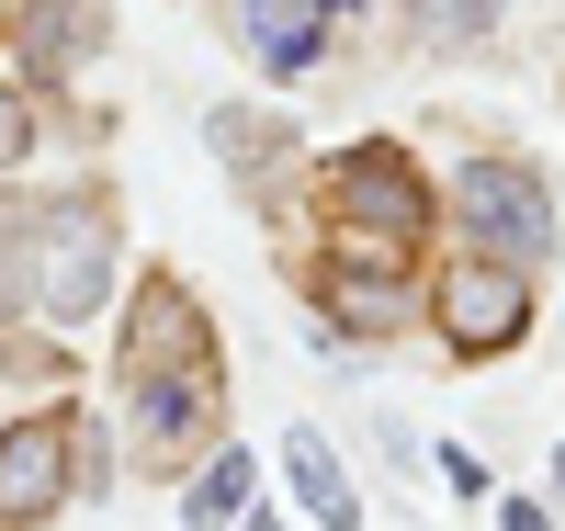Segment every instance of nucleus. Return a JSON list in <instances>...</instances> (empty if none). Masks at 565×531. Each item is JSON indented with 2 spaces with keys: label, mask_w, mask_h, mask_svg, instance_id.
I'll use <instances>...</instances> for the list:
<instances>
[{
  "label": "nucleus",
  "mask_w": 565,
  "mask_h": 531,
  "mask_svg": "<svg viewBox=\"0 0 565 531\" xmlns=\"http://www.w3.org/2000/svg\"><path fill=\"white\" fill-rule=\"evenodd\" d=\"M452 204H463V237H476L487 261H509V272H532L554 249V192H543L532 159H463Z\"/></svg>",
  "instance_id": "obj_1"
},
{
  "label": "nucleus",
  "mask_w": 565,
  "mask_h": 531,
  "mask_svg": "<svg viewBox=\"0 0 565 531\" xmlns=\"http://www.w3.org/2000/svg\"><path fill=\"white\" fill-rule=\"evenodd\" d=\"M103 295H114V215L90 204V192H68V204L34 226V306L79 328V317H103Z\"/></svg>",
  "instance_id": "obj_2"
},
{
  "label": "nucleus",
  "mask_w": 565,
  "mask_h": 531,
  "mask_svg": "<svg viewBox=\"0 0 565 531\" xmlns=\"http://www.w3.org/2000/svg\"><path fill=\"white\" fill-rule=\"evenodd\" d=\"M328 204H340L351 237H385V261L430 237V192H418L407 148H340L328 159Z\"/></svg>",
  "instance_id": "obj_3"
},
{
  "label": "nucleus",
  "mask_w": 565,
  "mask_h": 531,
  "mask_svg": "<svg viewBox=\"0 0 565 531\" xmlns=\"http://www.w3.org/2000/svg\"><path fill=\"white\" fill-rule=\"evenodd\" d=\"M79 487V418H23V429H0V531H34V520H57Z\"/></svg>",
  "instance_id": "obj_4"
},
{
  "label": "nucleus",
  "mask_w": 565,
  "mask_h": 531,
  "mask_svg": "<svg viewBox=\"0 0 565 531\" xmlns=\"http://www.w3.org/2000/svg\"><path fill=\"white\" fill-rule=\"evenodd\" d=\"M521 328H532V283L509 272V261H452V272H441V340H452L463 362L521 351Z\"/></svg>",
  "instance_id": "obj_5"
},
{
  "label": "nucleus",
  "mask_w": 565,
  "mask_h": 531,
  "mask_svg": "<svg viewBox=\"0 0 565 531\" xmlns=\"http://www.w3.org/2000/svg\"><path fill=\"white\" fill-rule=\"evenodd\" d=\"M204 351H215V340H204L193 295H181V283H148V295H136V317H125V384H159V373L204 362Z\"/></svg>",
  "instance_id": "obj_6"
},
{
  "label": "nucleus",
  "mask_w": 565,
  "mask_h": 531,
  "mask_svg": "<svg viewBox=\"0 0 565 531\" xmlns=\"http://www.w3.org/2000/svg\"><path fill=\"white\" fill-rule=\"evenodd\" d=\"M317 306L340 317V340H396V317H407V295H396V261L340 249V261L317 272Z\"/></svg>",
  "instance_id": "obj_7"
},
{
  "label": "nucleus",
  "mask_w": 565,
  "mask_h": 531,
  "mask_svg": "<svg viewBox=\"0 0 565 531\" xmlns=\"http://www.w3.org/2000/svg\"><path fill=\"white\" fill-rule=\"evenodd\" d=\"M238 12H249L260 68H282V79H295V68H317V57H328V34H340L362 0H238Z\"/></svg>",
  "instance_id": "obj_8"
},
{
  "label": "nucleus",
  "mask_w": 565,
  "mask_h": 531,
  "mask_svg": "<svg viewBox=\"0 0 565 531\" xmlns=\"http://www.w3.org/2000/svg\"><path fill=\"white\" fill-rule=\"evenodd\" d=\"M103 45V0H23V79H68Z\"/></svg>",
  "instance_id": "obj_9"
},
{
  "label": "nucleus",
  "mask_w": 565,
  "mask_h": 531,
  "mask_svg": "<svg viewBox=\"0 0 565 531\" xmlns=\"http://www.w3.org/2000/svg\"><path fill=\"white\" fill-rule=\"evenodd\" d=\"M204 136L226 148V170H238V192H271L282 148H295V125H282V114H260V103H215V114H204Z\"/></svg>",
  "instance_id": "obj_10"
},
{
  "label": "nucleus",
  "mask_w": 565,
  "mask_h": 531,
  "mask_svg": "<svg viewBox=\"0 0 565 531\" xmlns=\"http://www.w3.org/2000/svg\"><path fill=\"white\" fill-rule=\"evenodd\" d=\"M282 475H295V498H306L317 531H362V498H351V475H340V453H328L317 429H295V442H282Z\"/></svg>",
  "instance_id": "obj_11"
},
{
  "label": "nucleus",
  "mask_w": 565,
  "mask_h": 531,
  "mask_svg": "<svg viewBox=\"0 0 565 531\" xmlns=\"http://www.w3.org/2000/svg\"><path fill=\"white\" fill-rule=\"evenodd\" d=\"M215 351L204 362H181V373H159V384H136V418H148V442H181V429H204L215 418Z\"/></svg>",
  "instance_id": "obj_12"
},
{
  "label": "nucleus",
  "mask_w": 565,
  "mask_h": 531,
  "mask_svg": "<svg viewBox=\"0 0 565 531\" xmlns=\"http://www.w3.org/2000/svg\"><path fill=\"white\" fill-rule=\"evenodd\" d=\"M181 520L193 531H226V520H249V453H215L193 487H181Z\"/></svg>",
  "instance_id": "obj_13"
},
{
  "label": "nucleus",
  "mask_w": 565,
  "mask_h": 531,
  "mask_svg": "<svg viewBox=\"0 0 565 531\" xmlns=\"http://www.w3.org/2000/svg\"><path fill=\"white\" fill-rule=\"evenodd\" d=\"M498 12H509V0H430V23L463 45V34H498Z\"/></svg>",
  "instance_id": "obj_14"
},
{
  "label": "nucleus",
  "mask_w": 565,
  "mask_h": 531,
  "mask_svg": "<svg viewBox=\"0 0 565 531\" xmlns=\"http://www.w3.org/2000/svg\"><path fill=\"white\" fill-rule=\"evenodd\" d=\"M34 159V114H23V91H0V170H23Z\"/></svg>",
  "instance_id": "obj_15"
},
{
  "label": "nucleus",
  "mask_w": 565,
  "mask_h": 531,
  "mask_svg": "<svg viewBox=\"0 0 565 531\" xmlns=\"http://www.w3.org/2000/svg\"><path fill=\"white\" fill-rule=\"evenodd\" d=\"M498 531H554V509H532V498H498Z\"/></svg>",
  "instance_id": "obj_16"
},
{
  "label": "nucleus",
  "mask_w": 565,
  "mask_h": 531,
  "mask_svg": "<svg viewBox=\"0 0 565 531\" xmlns=\"http://www.w3.org/2000/svg\"><path fill=\"white\" fill-rule=\"evenodd\" d=\"M249 531H282V520H249Z\"/></svg>",
  "instance_id": "obj_17"
}]
</instances>
